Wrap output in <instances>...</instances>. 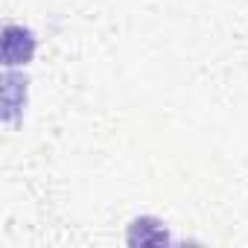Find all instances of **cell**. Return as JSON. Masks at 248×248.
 <instances>
[{"label":"cell","instance_id":"6da1fadb","mask_svg":"<svg viewBox=\"0 0 248 248\" xmlns=\"http://www.w3.org/2000/svg\"><path fill=\"white\" fill-rule=\"evenodd\" d=\"M35 56V35L27 27L9 24L3 30V64L15 67V64H27Z\"/></svg>","mask_w":248,"mask_h":248},{"label":"cell","instance_id":"7a4b0ae2","mask_svg":"<svg viewBox=\"0 0 248 248\" xmlns=\"http://www.w3.org/2000/svg\"><path fill=\"white\" fill-rule=\"evenodd\" d=\"M129 242H132V245L167 242V231H164V228H161V222H155V219H138V222H132Z\"/></svg>","mask_w":248,"mask_h":248}]
</instances>
